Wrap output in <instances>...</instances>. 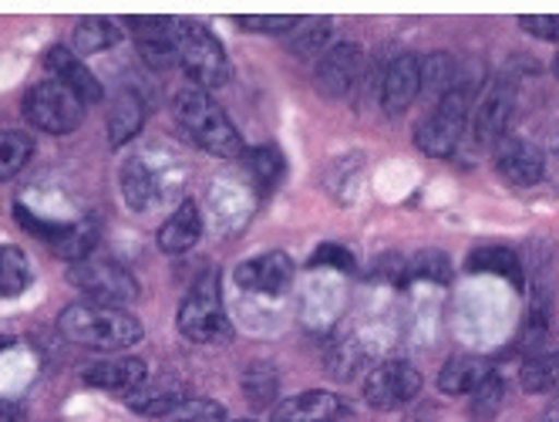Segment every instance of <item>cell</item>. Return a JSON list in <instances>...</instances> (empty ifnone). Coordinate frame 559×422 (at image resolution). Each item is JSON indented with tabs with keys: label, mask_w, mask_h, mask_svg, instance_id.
I'll return each instance as SVG.
<instances>
[{
	"label": "cell",
	"mask_w": 559,
	"mask_h": 422,
	"mask_svg": "<svg viewBox=\"0 0 559 422\" xmlns=\"http://www.w3.org/2000/svg\"><path fill=\"white\" fill-rule=\"evenodd\" d=\"M58 328L68 341L85 344V349H98V352H126L145 338V328L135 315H129L126 308H111V304H98V301L68 304L58 318Z\"/></svg>",
	"instance_id": "6da1fadb"
},
{
	"label": "cell",
	"mask_w": 559,
	"mask_h": 422,
	"mask_svg": "<svg viewBox=\"0 0 559 422\" xmlns=\"http://www.w3.org/2000/svg\"><path fill=\"white\" fill-rule=\"evenodd\" d=\"M176 119L182 126V132L203 149L210 156L219 160H236L243 152V139H239L236 126L229 122V115L203 92V89H182L173 102Z\"/></svg>",
	"instance_id": "7a4b0ae2"
},
{
	"label": "cell",
	"mask_w": 559,
	"mask_h": 422,
	"mask_svg": "<svg viewBox=\"0 0 559 422\" xmlns=\"http://www.w3.org/2000/svg\"><path fill=\"white\" fill-rule=\"evenodd\" d=\"M182 338L195 344H216L233 338L229 315L223 308V291H219V274H206L203 281H195L186 301L179 304V318H176Z\"/></svg>",
	"instance_id": "3957f363"
},
{
	"label": "cell",
	"mask_w": 559,
	"mask_h": 422,
	"mask_svg": "<svg viewBox=\"0 0 559 422\" xmlns=\"http://www.w3.org/2000/svg\"><path fill=\"white\" fill-rule=\"evenodd\" d=\"M468 102H472V89L462 82L431 105V112L415 126V145L425 156H449L462 142L468 129Z\"/></svg>",
	"instance_id": "277c9868"
},
{
	"label": "cell",
	"mask_w": 559,
	"mask_h": 422,
	"mask_svg": "<svg viewBox=\"0 0 559 422\" xmlns=\"http://www.w3.org/2000/svg\"><path fill=\"white\" fill-rule=\"evenodd\" d=\"M179 61L195 89H223L229 82V58L219 45V37L195 21L179 24Z\"/></svg>",
	"instance_id": "5b68a950"
},
{
	"label": "cell",
	"mask_w": 559,
	"mask_h": 422,
	"mask_svg": "<svg viewBox=\"0 0 559 422\" xmlns=\"http://www.w3.org/2000/svg\"><path fill=\"white\" fill-rule=\"evenodd\" d=\"M24 119L48 136H68L85 122L88 105L58 82H37L24 95Z\"/></svg>",
	"instance_id": "8992f818"
},
{
	"label": "cell",
	"mask_w": 559,
	"mask_h": 422,
	"mask_svg": "<svg viewBox=\"0 0 559 422\" xmlns=\"http://www.w3.org/2000/svg\"><path fill=\"white\" fill-rule=\"evenodd\" d=\"M68 281L85 291L88 301H98V304H111V308H126L139 297V284L135 278L126 271L118 260H108V257H85L68 267Z\"/></svg>",
	"instance_id": "52a82bcc"
},
{
	"label": "cell",
	"mask_w": 559,
	"mask_h": 422,
	"mask_svg": "<svg viewBox=\"0 0 559 422\" xmlns=\"http://www.w3.org/2000/svg\"><path fill=\"white\" fill-rule=\"evenodd\" d=\"M418 392H421V372L405 359L381 362L365 378V402L378 412L405 409L408 402L418 399Z\"/></svg>",
	"instance_id": "ba28073f"
},
{
	"label": "cell",
	"mask_w": 559,
	"mask_h": 422,
	"mask_svg": "<svg viewBox=\"0 0 559 422\" xmlns=\"http://www.w3.org/2000/svg\"><path fill=\"white\" fill-rule=\"evenodd\" d=\"M512 108H515V89H512V82L502 79L486 92V98L478 102L475 115L468 119L465 136H468L475 152H489V149H496L502 142L506 126L512 119Z\"/></svg>",
	"instance_id": "9c48e42d"
},
{
	"label": "cell",
	"mask_w": 559,
	"mask_h": 422,
	"mask_svg": "<svg viewBox=\"0 0 559 422\" xmlns=\"http://www.w3.org/2000/svg\"><path fill=\"white\" fill-rule=\"evenodd\" d=\"M365 68V51L357 42H337L331 45L313 65V85L324 98H344L354 82L361 79Z\"/></svg>",
	"instance_id": "30bf717a"
},
{
	"label": "cell",
	"mask_w": 559,
	"mask_h": 422,
	"mask_svg": "<svg viewBox=\"0 0 559 422\" xmlns=\"http://www.w3.org/2000/svg\"><path fill=\"white\" fill-rule=\"evenodd\" d=\"M233 281L243 288V291H253V294H270V297H280L287 294L290 284H294V260L290 254L284 250H270V254H260L253 260H243L233 271Z\"/></svg>",
	"instance_id": "8fae6325"
},
{
	"label": "cell",
	"mask_w": 559,
	"mask_h": 422,
	"mask_svg": "<svg viewBox=\"0 0 559 422\" xmlns=\"http://www.w3.org/2000/svg\"><path fill=\"white\" fill-rule=\"evenodd\" d=\"M418 95H421V58L412 51L394 55L381 82V112L388 119H397V115H405L415 105Z\"/></svg>",
	"instance_id": "7c38bea8"
},
{
	"label": "cell",
	"mask_w": 559,
	"mask_h": 422,
	"mask_svg": "<svg viewBox=\"0 0 559 422\" xmlns=\"http://www.w3.org/2000/svg\"><path fill=\"white\" fill-rule=\"evenodd\" d=\"M492 166L499 173L502 183L515 186V189H530L546 176V156L543 149L533 145L530 139H506L496 145Z\"/></svg>",
	"instance_id": "4fadbf2b"
},
{
	"label": "cell",
	"mask_w": 559,
	"mask_h": 422,
	"mask_svg": "<svg viewBox=\"0 0 559 422\" xmlns=\"http://www.w3.org/2000/svg\"><path fill=\"white\" fill-rule=\"evenodd\" d=\"M179 24L182 21L176 17H132L129 21L145 65L166 71L179 61Z\"/></svg>",
	"instance_id": "5bb4252c"
},
{
	"label": "cell",
	"mask_w": 559,
	"mask_h": 422,
	"mask_svg": "<svg viewBox=\"0 0 559 422\" xmlns=\"http://www.w3.org/2000/svg\"><path fill=\"white\" fill-rule=\"evenodd\" d=\"M45 68L51 71V82H58V85L71 89V92H74L78 98H82L85 105H95V102H102V98H105L102 82L95 79L92 68H85V61L78 58L71 48H64V45L48 48V51H45Z\"/></svg>",
	"instance_id": "9a60e30c"
},
{
	"label": "cell",
	"mask_w": 559,
	"mask_h": 422,
	"mask_svg": "<svg viewBox=\"0 0 559 422\" xmlns=\"http://www.w3.org/2000/svg\"><path fill=\"white\" fill-rule=\"evenodd\" d=\"M347 406L341 402L337 392L328 389H310V392H297L290 399H280L273 406V422H328L344 415Z\"/></svg>",
	"instance_id": "2e32d148"
},
{
	"label": "cell",
	"mask_w": 559,
	"mask_h": 422,
	"mask_svg": "<svg viewBox=\"0 0 559 422\" xmlns=\"http://www.w3.org/2000/svg\"><path fill=\"white\" fill-rule=\"evenodd\" d=\"M85 382L92 389L115 392V396H135L148 382V362L142 359H111L98 362L85 372Z\"/></svg>",
	"instance_id": "e0dca14e"
},
{
	"label": "cell",
	"mask_w": 559,
	"mask_h": 422,
	"mask_svg": "<svg viewBox=\"0 0 559 422\" xmlns=\"http://www.w3.org/2000/svg\"><path fill=\"white\" fill-rule=\"evenodd\" d=\"M199 237H203V210H199L195 200H182L163 223V230H158V250L179 257L189 254L199 244Z\"/></svg>",
	"instance_id": "ac0fdd59"
},
{
	"label": "cell",
	"mask_w": 559,
	"mask_h": 422,
	"mask_svg": "<svg viewBox=\"0 0 559 422\" xmlns=\"http://www.w3.org/2000/svg\"><path fill=\"white\" fill-rule=\"evenodd\" d=\"M118 183H122V197L129 203V210L142 213L152 210L158 200H163V179L152 169V163L145 156H132L126 160L122 173H118Z\"/></svg>",
	"instance_id": "d6986e66"
},
{
	"label": "cell",
	"mask_w": 559,
	"mask_h": 422,
	"mask_svg": "<svg viewBox=\"0 0 559 422\" xmlns=\"http://www.w3.org/2000/svg\"><path fill=\"white\" fill-rule=\"evenodd\" d=\"M465 267L472 274H499L509 278L515 288H523V260L509 247H478L468 254Z\"/></svg>",
	"instance_id": "ffe728a7"
},
{
	"label": "cell",
	"mask_w": 559,
	"mask_h": 422,
	"mask_svg": "<svg viewBox=\"0 0 559 422\" xmlns=\"http://www.w3.org/2000/svg\"><path fill=\"white\" fill-rule=\"evenodd\" d=\"M122 42V27L108 17H85L71 34V51L74 55H102Z\"/></svg>",
	"instance_id": "44dd1931"
},
{
	"label": "cell",
	"mask_w": 559,
	"mask_h": 422,
	"mask_svg": "<svg viewBox=\"0 0 559 422\" xmlns=\"http://www.w3.org/2000/svg\"><path fill=\"white\" fill-rule=\"evenodd\" d=\"M455 85H462L459 61L449 51H435V55L421 58V95L438 102L442 95H449Z\"/></svg>",
	"instance_id": "7402d4cb"
},
{
	"label": "cell",
	"mask_w": 559,
	"mask_h": 422,
	"mask_svg": "<svg viewBox=\"0 0 559 422\" xmlns=\"http://www.w3.org/2000/svg\"><path fill=\"white\" fill-rule=\"evenodd\" d=\"M142 122H145V105L139 102V95H129V92L118 95V102L108 112V139H111V145L115 149L126 145L132 136H139Z\"/></svg>",
	"instance_id": "603a6c76"
},
{
	"label": "cell",
	"mask_w": 559,
	"mask_h": 422,
	"mask_svg": "<svg viewBox=\"0 0 559 422\" xmlns=\"http://www.w3.org/2000/svg\"><path fill=\"white\" fill-rule=\"evenodd\" d=\"M334 37V21L331 17H304L297 31H290L284 42L287 51L297 58H313L317 51H328V42Z\"/></svg>",
	"instance_id": "cb8c5ba5"
},
{
	"label": "cell",
	"mask_w": 559,
	"mask_h": 422,
	"mask_svg": "<svg viewBox=\"0 0 559 422\" xmlns=\"http://www.w3.org/2000/svg\"><path fill=\"white\" fill-rule=\"evenodd\" d=\"M31 281H34V271H31L27 254L14 244H0V297L24 294Z\"/></svg>",
	"instance_id": "d4e9b609"
},
{
	"label": "cell",
	"mask_w": 559,
	"mask_h": 422,
	"mask_svg": "<svg viewBox=\"0 0 559 422\" xmlns=\"http://www.w3.org/2000/svg\"><path fill=\"white\" fill-rule=\"evenodd\" d=\"M243 396L250 406L263 409V406H276V396H280V372L270 365V362H250L243 368Z\"/></svg>",
	"instance_id": "484cf974"
},
{
	"label": "cell",
	"mask_w": 559,
	"mask_h": 422,
	"mask_svg": "<svg viewBox=\"0 0 559 422\" xmlns=\"http://www.w3.org/2000/svg\"><path fill=\"white\" fill-rule=\"evenodd\" d=\"M492 368L478 359H452L442 375H438V389L449 392V396H468L478 382H483Z\"/></svg>",
	"instance_id": "4316f807"
},
{
	"label": "cell",
	"mask_w": 559,
	"mask_h": 422,
	"mask_svg": "<svg viewBox=\"0 0 559 422\" xmlns=\"http://www.w3.org/2000/svg\"><path fill=\"white\" fill-rule=\"evenodd\" d=\"M519 386L530 396H549L559 389V352L552 355H536L519 372Z\"/></svg>",
	"instance_id": "83f0119b"
},
{
	"label": "cell",
	"mask_w": 559,
	"mask_h": 422,
	"mask_svg": "<svg viewBox=\"0 0 559 422\" xmlns=\"http://www.w3.org/2000/svg\"><path fill=\"white\" fill-rule=\"evenodd\" d=\"M502 406H506V382H502L499 372H489V375L468 392V409H472V415H475L478 422H489V419H496V415L502 412Z\"/></svg>",
	"instance_id": "f1b7e54d"
},
{
	"label": "cell",
	"mask_w": 559,
	"mask_h": 422,
	"mask_svg": "<svg viewBox=\"0 0 559 422\" xmlns=\"http://www.w3.org/2000/svg\"><path fill=\"white\" fill-rule=\"evenodd\" d=\"M405 281H431V284H449L452 281V260L442 250H421L405 263Z\"/></svg>",
	"instance_id": "f546056e"
},
{
	"label": "cell",
	"mask_w": 559,
	"mask_h": 422,
	"mask_svg": "<svg viewBox=\"0 0 559 422\" xmlns=\"http://www.w3.org/2000/svg\"><path fill=\"white\" fill-rule=\"evenodd\" d=\"M31 152H34V142H31L27 132H17V129L0 132V183L17 176L27 166Z\"/></svg>",
	"instance_id": "4dcf8cb0"
},
{
	"label": "cell",
	"mask_w": 559,
	"mask_h": 422,
	"mask_svg": "<svg viewBox=\"0 0 559 422\" xmlns=\"http://www.w3.org/2000/svg\"><path fill=\"white\" fill-rule=\"evenodd\" d=\"M247 166L250 173L263 183V186H276L280 179H284V156H280L276 145H260L253 149L247 156Z\"/></svg>",
	"instance_id": "1f68e13d"
},
{
	"label": "cell",
	"mask_w": 559,
	"mask_h": 422,
	"mask_svg": "<svg viewBox=\"0 0 559 422\" xmlns=\"http://www.w3.org/2000/svg\"><path fill=\"white\" fill-rule=\"evenodd\" d=\"M186 396L182 392H145V396H129V406L139 412V415H152V419H169L176 409H179V402H182Z\"/></svg>",
	"instance_id": "d6a6232c"
},
{
	"label": "cell",
	"mask_w": 559,
	"mask_h": 422,
	"mask_svg": "<svg viewBox=\"0 0 559 422\" xmlns=\"http://www.w3.org/2000/svg\"><path fill=\"white\" fill-rule=\"evenodd\" d=\"M300 14H253V17H236L239 27L247 31H260V34H276V37H287L290 31L300 27Z\"/></svg>",
	"instance_id": "836d02e7"
},
{
	"label": "cell",
	"mask_w": 559,
	"mask_h": 422,
	"mask_svg": "<svg viewBox=\"0 0 559 422\" xmlns=\"http://www.w3.org/2000/svg\"><path fill=\"white\" fill-rule=\"evenodd\" d=\"M169 422H226V409L213 399H182Z\"/></svg>",
	"instance_id": "e575fe53"
},
{
	"label": "cell",
	"mask_w": 559,
	"mask_h": 422,
	"mask_svg": "<svg viewBox=\"0 0 559 422\" xmlns=\"http://www.w3.org/2000/svg\"><path fill=\"white\" fill-rule=\"evenodd\" d=\"M519 27L530 31L539 42H552L559 45V14H523L519 17Z\"/></svg>",
	"instance_id": "d590c367"
},
{
	"label": "cell",
	"mask_w": 559,
	"mask_h": 422,
	"mask_svg": "<svg viewBox=\"0 0 559 422\" xmlns=\"http://www.w3.org/2000/svg\"><path fill=\"white\" fill-rule=\"evenodd\" d=\"M313 263H328V267H341V271H354L357 260L350 257V250L337 247V244H324V247H317L313 254Z\"/></svg>",
	"instance_id": "8d00e7d4"
},
{
	"label": "cell",
	"mask_w": 559,
	"mask_h": 422,
	"mask_svg": "<svg viewBox=\"0 0 559 422\" xmlns=\"http://www.w3.org/2000/svg\"><path fill=\"white\" fill-rule=\"evenodd\" d=\"M543 422H559V409H556V412H546V415H543Z\"/></svg>",
	"instance_id": "74e56055"
},
{
	"label": "cell",
	"mask_w": 559,
	"mask_h": 422,
	"mask_svg": "<svg viewBox=\"0 0 559 422\" xmlns=\"http://www.w3.org/2000/svg\"><path fill=\"white\" fill-rule=\"evenodd\" d=\"M328 422H350V412H344V415H337V419H328Z\"/></svg>",
	"instance_id": "f35d334b"
},
{
	"label": "cell",
	"mask_w": 559,
	"mask_h": 422,
	"mask_svg": "<svg viewBox=\"0 0 559 422\" xmlns=\"http://www.w3.org/2000/svg\"><path fill=\"white\" fill-rule=\"evenodd\" d=\"M552 71H556V79H559V55H556V61H552Z\"/></svg>",
	"instance_id": "ab89813d"
},
{
	"label": "cell",
	"mask_w": 559,
	"mask_h": 422,
	"mask_svg": "<svg viewBox=\"0 0 559 422\" xmlns=\"http://www.w3.org/2000/svg\"><path fill=\"white\" fill-rule=\"evenodd\" d=\"M233 422H257V419H233Z\"/></svg>",
	"instance_id": "60d3db41"
}]
</instances>
